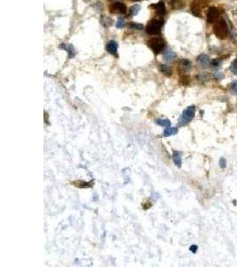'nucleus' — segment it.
<instances>
[{
	"instance_id": "3",
	"label": "nucleus",
	"mask_w": 237,
	"mask_h": 267,
	"mask_svg": "<svg viewBox=\"0 0 237 267\" xmlns=\"http://www.w3.org/2000/svg\"><path fill=\"white\" fill-rule=\"evenodd\" d=\"M163 25H164V20L163 19L155 18V19L151 20L150 22L148 23L147 28H146L147 33H148L150 35L160 34Z\"/></svg>"
},
{
	"instance_id": "18",
	"label": "nucleus",
	"mask_w": 237,
	"mask_h": 267,
	"mask_svg": "<svg viewBox=\"0 0 237 267\" xmlns=\"http://www.w3.org/2000/svg\"><path fill=\"white\" fill-rule=\"evenodd\" d=\"M177 133H178V128L168 127L164 130V136L168 137V136H171V135H174V134H176Z\"/></svg>"
},
{
	"instance_id": "24",
	"label": "nucleus",
	"mask_w": 237,
	"mask_h": 267,
	"mask_svg": "<svg viewBox=\"0 0 237 267\" xmlns=\"http://www.w3.org/2000/svg\"><path fill=\"white\" fill-rule=\"evenodd\" d=\"M231 91L234 94H237V80L231 84Z\"/></svg>"
},
{
	"instance_id": "20",
	"label": "nucleus",
	"mask_w": 237,
	"mask_h": 267,
	"mask_svg": "<svg viewBox=\"0 0 237 267\" xmlns=\"http://www.w3.org/2000/svg\"><path fill=\"white\" fill-rule=\"evenodd\" d=\"M170 5H172L173 9H179V8H182L183 6V4L178 0H171Z\"/></svg>"
},
{
	"instance_id": "15",
	"label": "nucleus",
	"mask_w": 237,
	"mask_h": 267,
	"mask_svg": "<svg viewBox=\"0 0 237 267\" xmlns=\"http://www.w3.org/2000/svg\"><path fill=\"white\" fill-rule=\"evenodd\" d=\"M179 67H180V69H181L183 71L188 72V71H189V70L191 69L192 64H191V63H190L188 60H187V59H183V60H181V61L179 62Z\"/></svg>"
},
{
	"instance_id": "14",
	"label": "nucleus",
	"mask_w": 237,
	"mask_h": 267,
	"mask_svg": "<svg viewBox=\"0 0 237 267\" xmlns=\"http://www.w3.org/2000/svg\"><path fill=\"white\" fill-rule=\"evenodd\" d=\"M100 24L105 27V28H109L112 24H113V20L112 18H110L109 16L107 15H101L100 18Z\"/></svg>"
},
{
	"instance_id": "16",
	"label": "nucleus",
	"mask_w": 237,
	"mask_h": 267,
	"mask_svg": "<svg viewBox=\"0 0 237 267\" xmlns=\"http://www.w3.org/2000/svg\"><path fill=\"white\" fill-rule=\"evenodd\" d=\"M159 69H160V71H161L164 75H165V76H168V77H169V76H171V75L172 74V69L168 66V65L162 64V65L159 66Z\"/></svg>"
},
{
	"instance_id": "12",
	"label": "nucleus",
	"mask_w": 237,
	"mask_h": 267,
	"mask_svg": "<svg viewBox=\"0 0 237 267\" xmlns=\"http://www.w3.org/2000/svg\"><path fill=\"white\" fill-rule=\"evenodd\" d=\"M60 47L68 52L69 58H73L76 55V50H75V48H74V46L72 44H66L63 43V44L60 45Z\"/></svg>"
},
{
	"instance_id": "13",
	"label": "nucleus",
	"mask_w": 237,
	"mask_h": 267,
	"mask_svg": "<svg viewBox=\"0 0 237 267\" xmlns=\"http://www.w3.org/2000/svg\"><path fill=\"white\" fill-rule=\"evenodd\" d=\"M172 159L174 164L178 167H180L182 164V158H181V153L177 151H173L172 152Z\"/></svg>"
},
{
	"instance_id": "29",
	"label": "nucleus",
	"mask_w": 237,
	"mask_h": 267,
	"mask_svg": "<svg viewBox=\"0 0 237 267\" xmlns=\"http://www.w3.org/2000/svg\"><path fill=\"white\" fill-rule=\"evenodd\" d=\"M181 80H184V83H183L184 86H187L188 84V77H182Z\"/></svg>"
},
{
	"instance_id": "26",
	"label": "nucleus",
	"mask_w": 237,
	"mask_h": 267,
	"mask_svg": "<svg viewBox=\"0 0 237 267\" xmlns=\"http://www.w3.org/2000/svg\"><path fill=\"white\" fill-rule=\"evenodd\" d=\"M199 78H200V79L207 80V79L210 78V74H208V73H203V74H201V75L199 76Z\"/></svg>"
},
{
	"instance_id": "6",
	"label": "nucleus",
	"mask_w": 237,
	"mask_h": 267,
	"mask_svg": "<svg viewBox=\"0 0 237 267\" xmlns=\"http://www.w3.org/2000/svg\"><path fill=\"white\" fill-rule=\"evenodd\" d=\"M111 13H117V14H125L127 12V7L124 3L116 2L112 4L109 7Z\"/></svg>"
},
{
	"instance_id": "23",
	"label": "nucleus",
	"mask_w": 237,
	"mask_h": 267,
	"mask_svg": "<svg viewBox=\"0 0 237 267\" xmlns=\"http://www.w3.org/2000/svg\"><path fill=\"white\" fill-rule=\"evenodd\" d=\"M229 69H230V70L232 71L233 74L237 75V59H236V60L232 63V64H231V66H230Z\"/></svg>"
},
{
	"instance_id": "21",
	"label": "nucleus",
	"mask_w": 237,
	"mask_h": 267,
	"mask_svg": "<svg viewBox=\"0 0 237 267\" xmlns=\"http://www.w3.org/2000/svg\"><path fill=\"white\" fill-rule=\"evenodd\" d=\"M130 28L131 29H137V30H141L143 29V25L140 23H135V22H130Z\"/></svg>"
},
{
	"instance_id": "27",
	"label": "nucleus",
	"mask_w": 237,
	"mask_h": 267,
	"mask_svg": "<svg viewBox=\"0 0 237 267\" xmlns=\"http://www.w3.org/2000/svg\"><path fill=\"white\" fill-rule=\"evenodd\" d=\"M212 65L213 67H219L220 66V60H218V59H216V60H213L212 62Z\"/></svg>"
},
{
	"instance_id": "28",
	"label": "nucleus",
	"mask_w": 237,
	"mask_h": 267,
	"mask_svg": "<svg viewBox=\"0 0 237 267\" xmlns=\"http://www.w3.org/2000/svg\"><path fill=\"white\" fill-rule=\"evenodd\" d=\"M190 251L191 252H193V253H196V251H197V249H198V247L196 246V245H192L191 247H190Z\"/></svg>"
},
{
	"instance_id": "5",
	"label": "nucleus",
	"mask_w": 237,
	"mask_h": 267,
	"mask_svg": "<svg viewBox=\"0 0 237 267\" xmlns=\"http://www.w3.org/2000/svg\"><path fill=\"white\" fill-rule=\"evenodd\" d=\"M205 2H206L205 0H194L191 3L190 10L194 15L197 17L202 16V8L205 5Z\"/></svg>"
},
{
	"instance_id": "22",
	"label": "nucleus",
	"mask_w": 237,
	"mask_h": 267,
	"mask_svg": "<svg viewBox=\"0 0 237 267\" xmlns=\"http://www.w3.org/2000/svg\"><path fill=\"white\" fill-rule=\"evenodd\" d=\"M125 26V20L123 17L118 18L117 22H116V28L117 29H123Z\"/></svg>"
},
{
	"instance_id": "4",
	"label": "nucleus",
	"mask_w": 237,
	"mask_h": 267,
	"mask_svg": "<svg viewBox=\"0 0 237 267\" xmlns=\"http://www.w3.org/2000/svg\"><path fill=\"white\" fill-rule=\"evenodd\" d=\"M194 113H195V107L194 105L188 106L187 109H185L178 120L179 126H184L189 123L194 117Z\"/></svg>"
},
{
	"instance_id": "7",
	"label": "nucleus",
	"mask_w": 237,
	"mask_h": 267,
	"mask_svg": "<svg viewBox=\"0 0 237 267\" xmlns=\"http://www.w3.org/2000/svg\"><path fill=\"white\" fill-rule=\"evenodd\" d=\"M219 16V11L215 6H211L207 13V22L209 23H213L217 22Z\"/></svg>"
},
{
	"instance_id": "10",
	"label": "nucleus",
	"mask_w": 237,
	"mask_h": 267,
	"mask_svg": "<svg viewBox=\"0 0 237 267\" xmlns=\"http://www.w3.org/2000/svg\"><path fill=\"white\" fill-rule=\"evenodd\" d=\"M196 61H197V63H198L199 65H201L202 67H204V68L208 67L211 64V59H210V57L207 54H200L196 58Z\"/></svg>"
},
{
	"instance_id": "2",
	"label": "nucleus",
	"mask_w": 237,
	"mask_h": 267,
	"mask_svg": "<svg viewBox=\"0 0 237 267\" xmlns=\"http://www.w3.org/2000/svg\"><path fill=\"white\" fill-rule=\"evenodd\" d=\"M148 45L154 54H160L165 47V41L162 38H152L148 41Z\"/></svg>"
},
{
	"instance_id": "11",
	"label": "nucleus",
	"mask_w": 237,
	"mask_h": 267,
	"mask_svg": "<svg viewBox=\"0 0 237 267\" xmlns=\"http://www.w3.org/2000/svg\"><path fill=\"white\" fill-rule=\"evenodd\" d=\"M164 58L167 62H172L176 59V54L171 48H168L164 52Z\"/></svg>"
},
{
	"instance_id": "8",
	"label": "nucleus",
	"mask_w": 237,
	"mask_h": 267,
	"mask_svg": "<svg viewBox=\"0 0 237 267\" xmlns=\"http://www.w3.org/2000/svg\"><path fill=\"white\" fill-rule=\"evenodd\" d=\"M117 49H118V44L114 41V40H110L109 42L107 43L106 45V50L108 51L109 54H111L112 55L118 57V54H117Z\"/></svg>"
},
{
	"instance_id": "9",
	"label": "nucleus",
	"mask_w": 237,
	"mask_h": 267,
	"mask_svg": "<svg viewBox=\"0 0 237 267\" xmlns=\"http://www.w3.org/2000/svg\"><path fill=\"white\" fill-rule=\"evenodd\" d=\"M151 8L155 10V13L159 15H164L166 14V8L164 2H159L157 4H153L150 5Z\"/></svg>"
},
{
	"instance_id": "19",
	"label": "nucleus",
	"mask_w": 237,
	"mask_h": 267,
	"mask_svg": "<svg viewBox=\"0 0 237 267\" xmlns=\"http://www.w3.org/2000/svg\"><path fill=\"white\" fill-rule=\"evenodd\" d=\"M140 11V5H133L130 6L129 13L130 15H137Z\"/></svg>"
},
{
	"instance_id": "1",
	"label": "nucleus",
	"mask_w": 237,
	"mask_h": 267,
	"mask_svg": "<svg viewBox=\"0 0 237 267\" xmlns=\"http://www.w3.org/2000/svg\"><path fill=\"white\" fill-rule=\"evenodd\" d=\"M213 32L216 37L219 39H225L227 38L228 28L224 19H220L215 22V24L213 26Z\"/></svg>"
},
{
	"instance_id": "25",
	"label": "nucleus",
	"mask_w": 237,
	"mask_h": 267,
	"mask_svg": "<svg viewBox=\"0 0 237 267\" xmlns=\"http://www.w3.org/2000/svg\"><path fill=\"white\" fill-rule=\"evenodd\" d=\"M219 166L221 168H226V160L225 158H221L219 159Z\"/></svg>"
},
{
	"instance_id": "17",
	"label": "nucleus",
	"mask_w": 237,
	"mask_h": 267,
	"mask_svg": "<svg viewBox=\"0 0 237 267\" xmlns=\"http://www.w3.org/2000/svg\"><path fill=\"white\" fill-rule=\"evenodd\" d=\"M155 124L161 126V127H171V121L167 118H158L155 119Z\"/></svg>"
},
{
	"instance_id": "30",
	"label": "nucleus",
	"mask_w": 237,
	"mask_h": 267,
	"mask_svg": "<svg viewBox=\"0 0 237 267\" xmlns=\"http://www.w3.org/2000/svg\"><path fill=\"white\" fill-rule=\"evenodd\" d=\"M130 1H132V2H137V1H141V0H130Z\"/></svg>"
}]
</instances>
